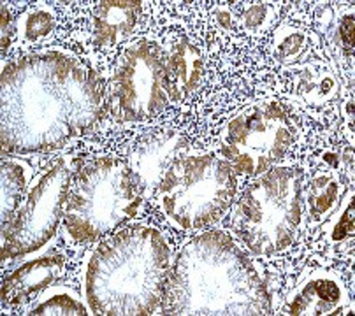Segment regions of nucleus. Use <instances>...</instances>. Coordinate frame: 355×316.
I'll return each mask as SVG.
<instances>
[{"mask_svg": "<svg viewBox=\"0 0 355 316\" xmlns=\"http://www.w3.org/2000/svg\"><path fill=\"white\" fill-rule=\"evenodd\" d=\"M345 193V184L340 173L333 166L325 169H317L302 188L304 199V213L308 218V227L315 229L336 211L341 197Z\"/></svg>", "mask_w": 355, "mask_h": 316, "instance_id": "obj_15", "label": "nucleus"}, {"mask_svg": "<svg viewBox=\"0 0 355 316\" xmlns=\"http://www.w3.org/2000/svg\"><path fill=\"white\" fill-rule=\"evenodd\" d=\"M275 18V8L266 2H255V4L246 6L243 11V26L246 30H264L268 28L269 23Z\"/></svg>", "mask_w": 355, "mask_h": 316, "instance_id": "obj_21", "label": "nucleus"}, {"mask_svg": "<svg viewBox=\"0 0 355 316\" xmlns=\"http://www.w3.org/2000/svg\"><path fill=\"white\" fill-rule=\"evenodd\" d=\"M65 271V258L62 255H46L19 265L2 285V306L19 308L34 301L53 285Z\"/></svg>", "mask_w": 355, "mask_h": 316, "instance_id": "obj_12", "label": "nucleus"}, {"mask_svg": "<svg viewBox=\"0 0 355 316\" xmlns=\"http://www.w3.org/2000/svg\"><path fill=\"white\" fill-rule=\"evenodd\" d=\"M334 42L343 51L345 57L352 60L354 57V8L343 12L334 25Z\"/></svg>", "mask_w": 355, "mask_h": 316, "instance_id": "obj_22", "label": "nucleus"}, {"mask_svg": "<svg viewBox=\"0 0 355 316\" xmlns=\"http://www.w3.org/2000/svg\"><path fill=\"white\" fill-rule=\"evenodd\" d=\"M236 192L238 177L225 158L185 146L164 173L153 200L173 227L200 230L227 215Z\"/></svg>", "mask_w": 355, "mask_h": 316, "instance_id": "obj_4", "label": "nucleus"}, {"mask_svg": "<svg viewBox=\"0 0 355 316\" xmlns=\"http://www.w3.org/2000/svg\"><path fill=\"white\" fill-rule=\"evenodd\" d=\"M34 316H85L92 315L87 302L69 286L51 285L39 295V301L28 309Z\"/></svg>", "mask_w": 355, "mask_h": 316, "instance_id": "obj_17", "label": "nucleus"}, {"mask_svg": "<svg viewBox=\"0 0 355 316\" xmlns=\"http://www.w3.org/2000/svg\"><path fill=\"white\" fill-rule=\"evenodd\" d=\"M306 32L295 26L284 25L272 39V55L284 64H294L306 48Z\"/></svg>", "mask_w": 355, "mask_h": 316, "instance_id": "obj_20", "label": "nucleus"}, {"mask_svg": "<svg viewBox=\"0 0 355 316\" xmlns=\"http://www.w3.org/2000/svg\"><path fill=\"white\" fill-rule=\"evenodd\" d=\"M292 143L294 127L276 100L246 105L220 130V155L246 177L262 176L284 162Z\"/></svg>", "mask_w": 355, "mask_h": 316, "instance_id": "obj_7", "label": "nucleus"}, {"mask_svg": "<svg viewBox=\"0 0 355 316\" xmlns=\"http://www.w3.org/2000/svg\"><path fill=\"white\" fill-rule=\"evenodd\" d=\"M213 18H215L216 25H218L220 28H223V30H229L232 26V12L231 9L225 8V6H218V8L215 9V12H213Z\"/></svg>", "mask_w": 355, "mask_h": 316, "instance_id": "obj_24", "label": "nucleus"}, {"mask_svg": "<svg viewBox=\"0 0 355 316\" xmlns=\"http://www.w3.org/2000/svg\"><path fill=\"white\" fill-rule=\"evenodd\" d=\"M55 26H57V15L53 9L48 6H37L19 16L16 21V32L19 41L35 44L48 37L55 30Z\"/></svg>", "mask_w": 355, "mask_h": 316, "instance_id": "obj_18", "label": "nucleus"}, {"mask_svg": "<svg viewBox=\"0 0 355 316\" xmlns=\"http://www.w3.org/2000/svg\"><path fill=\"white\" fill-rule=\"evenodd\" d=\"M164 60V46L153 39H141L121 51L107 88V107L114 120H153L173 104Z\"/></svg>", "mask_w": 355, "mask_h": 316, "instance_id": "obj_8", "label": "nucleus"}, {"mask_svg": "<svg viewBox=\"0 0 355 316\" xmlns=\"http://www.w3.org/2000/svg\"><path fill=\"white\" fill-rule=\"evenodd\" d=\"M141 0H101L92 16V41L97 48L107 49L129 39L143 15Z\"/></svg>", "mask_w": 355, "mask_h": 316, "instance_id": "obj_14", "label": "nucleus"}, {"mask_svg": "<svg viewBox=\"0 0 355 316\" xmlns=\"http://www.w3.org/2000/svg\"><path fill=\"white\" fill-rule=\"evenodd\" d=\"M129 166L118 157H97L74 170L64 204V236L71 245L98 241L143 206Z\"/></svg>", "mask_w": 355, "mask_h": 316, "instance_id": "obj_5", "label": "nucleus"}, {"mask_svg": "<svg viewBox=\"0 0 355 316\" xmlns=\"http://www.w3.org/2000/svg\"><path fill=\"white\" fill-rule=\"evenodd\" d=\"M166 315H268L261 269L231 234L209 230L182 249L162 301Z\"/></svg>", "mask_w": 355, "mask_h": 316, "instance_id": "obj_2", "label": "nucleus"}, {"mask_svg": "<svg viewBox=\"0 0 355 316\" xmlns=\"http://www.w3.org/2000/svg\"><path fill=\"white\" fill-rule=\"evenodd\" d=\"M32 179V167L19 158H2L0 166V225L12 218L27 195Z\"/></svg>", "mask_w": 355, "mask_h": 316, "instance_id": "obj_16", "label": "nucleus"}, {"mask_svg": "<svg viewBox=\"0 0 355 316\" xmlns=\"http://www.w3.org/2000/svg\"><path fill=\"white\" fill-rule=\"evenodd\" d=\"M185 146V137L173 128L151 132L130 144L127 166L144 200L155 195L164 173Z\"/></svg>", "mask_w": 355, "mask_h": 316, "instance_id": "obj_10", "label": "nucleus"}, {"mask_svg": "<svg viewBox=\"0 0 355 316\" xmlns=\"http://www.w3.org/2000/svg\"><path fill=\"white\" fill-rule=\"evenodd\" d=\"M74 169L67 158H58L28 186L12 218L0 225L2 262H11L44 248L64 218V204Z\"/></svg>", "mask_w": 355, "mask_h": 316, "instance_id": "obj_9", "label": "nucleus"}, {"mask_svg": "<svg viewBox=\"0 0 355 316\" xmlns=\"http://www.w3.org/2000/svg\"><path fill=\"white\" fill-rule=\"evenodd\" d=\"M302 188L297 167L276 166L243 192L231 225L253 255H280L297 241L304 222Z\"/></svg>", "mask_w": 355, "mask_h": 316, "instance_id": "obj_6", "label": "nucleus"}, {"mask_svg": "<svg viewBox=\"0 0 355 316\" xmlns=\"http://www.w3.org/2000/svg\"><path fill=\"white\" fill-rule=\"evenodd\" d=\"M2 19H0V30H2V57H6V53H8L9 44H11V35L12 30H16V26L12 28L11 23V16H9V9L6 6V2H2Z\"/></svg>", "mask_w": 355, "mask_h": 316, "instance_id": "obj_23", "label": "nucleus"}, {"mask_svg": "<svg viewBox=\"0 0 355 316\" xmlns=\"http://www.w3.org/2000/svg\"><path fill=\"white\" fill-rule=\"evenodd\" d=\"M166 55V81L173 104L183 102L199 90L205 78V60L202 55L187 37L174 39L164 46Z\"/></svg>", "mask_w": 355, "mask_h": 316, "instance_id": "obj_13", "label": "nucleus"}, {"mask_svg": "<svg viewBox=\"0 0 355 316\" xmlns=\"http://www.w3.org/2000/svg\"><path fill=\"white\" fill-rule=\"evenodd\" d=\"M348 292L336 272L317 269L302 279L287 295L282 315L327 316L347 315Z\"/></svg>", "mask_w": 355, "mask_h": 316, "instance_id": "obj_11", "label": "nucleus"}, {"mask_svg": "<svg viewBox=\"0 0 355 316\" xmlns=\"http://www.w3.org/2000/svg\"><path fill=\"white\" fill-rule=\"evenodd\" d=\"M0 87V141L9 155L60 150L92 130L106 109L101 76L64 49H39L4 64Z\"/></svg>", "mask_w": 355, "mask_h": 316, "instance_id": "obj_1", "label": "nucleus"}, {"mask_svg": "<svg viewBox=\"0 0 355 316\" xmlns=\"http://www.w3.org/2000/svg\"><path fill=\"white\" fill-rule=\"evenodd\" d=\"M327 229H325V239L329 243H343L352 239L355 232V204H354V188L348 190L347 197L341 206L336 207L333 216H329Z\"/></svg>", "mask_w": 355, "mask_h": 316, "instance_id": "obj_19", "label": "nucleus"}, {"mask_svg": "<svg viewBox=\"0 0 355 316\" xmlns=\"http://www.w3.org/2000/svg\"><path fill=\"white\" fill-rule=\"evenodd\" d=\"M173 263V246L159 229L125 227L88 255L85 302L92 315H153L162 306Z\"/></svg>", "mask_w": 355, "mask_h": 316, "instance_id": "obj_3", "label": "nucleus"}]
</instances>
